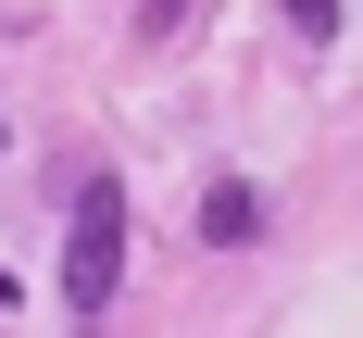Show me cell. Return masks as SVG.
<instances>
[{
	"label": "cell",
	"instance_id": "obj_4",
	"mask_svg": "<svg viewBox=\"0 0 363 338\" xmlns=\"http://www.w3.org/2000/svg\"><path fill=\"white\" fill-rule=\"evenodd\" d=\"M0 313H13V276H0Z\"/></svg>",
	"mask_w": 363,
	"mask_h": 338
},
{
	"label": "cell",
	"instance_id": "obj_2",
	"mask_svg": "<svg viewBox=\"0 0 363 338\" xmlns=\"http://www.w3.org/2000/svg\"><path fill=\"white\" fill-rule=\"evenodd\" d=\"M201 238H213V251H251V238H263V188L251 176H213V188H201Z\"/></svg>",
	"mask_w": 363,
	"mask_h": 338
},
{
	"label": "cell",
	"instance_id": "obj_1",
	"mask_svg": "<svg viewBox=\"0 0 363 338\" xmlns=\"http://www.w3.org/2000/svg\"><path fill=\"white\" fill-rule=\"evenodd\" d=\"M113 276H125V188L88 176V188H75V213H63V313H101Z\"/></svg>",
	"mask_w": 363,
	"mask_h": 338
},
{
	"label": "cell",
	"instance_id": "obj_3",
	"mask_svg": "<svg viewBox=\"0 0 363 338\" xmlns=\"http://www.w3.org/2000/svg\"><path fill=\"white\" fill-rule=\"evenodd\" d=\"M276 13H289V38H313V50L338 38V0H276Z\"/></svg>",
	"mask_w": 363,
	"mask_h": 338
}]
</instances>
